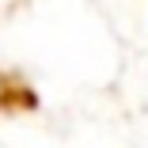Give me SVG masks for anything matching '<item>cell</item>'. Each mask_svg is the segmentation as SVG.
<instances>
[{
  "mask_svg": "<svg viewBox=\"0 0 148 148\" xmlns=\"http://www.w3.org/2000/svg\"><path fill=\"white\" fill-rule=\"evenodd\" d=\"M31 110H38V91L27 84L23 72L0 69V114L15 118V114H31Z\"/></svg>",
  "mask_w": 148,
  "mask_h": 148,
  "instance_id": "cell-1",
  "label": "cell"
}]
</instances>
